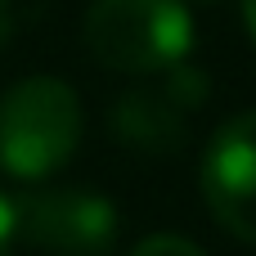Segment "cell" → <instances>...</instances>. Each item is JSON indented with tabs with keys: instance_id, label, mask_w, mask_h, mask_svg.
<instances>
[{
	"instance_id": "obj_6",
	"label": "cell",
	"mask_w": 256,
	"mask_h": 256,
	"mask_svg": "<svg viewBox=\"0 0 256 256\" xmlns=\"http://www.w3.org/2000/svg\"><path fill=\"white\" fill-rule=\"evenodd\" d=\"M126 256H207V252L194 238H184V234H148V238H140Z\"/></svg>"
},
{
	"instance_id": "obj_4",
	"label": "cell",
	"mask_w": 256,
	"mask_h": 256,
	"mask_svg": "<svg viewBox=\"0 0 256 256\" xmlns=\"http://www.w3.org/2000/svg\"><path fill=\"white\" fill-rule=\"evenodd\" d=\"M198 189L212 220L256 248V108L216 126L198 162Z\"/></svg>"
},
{
	"instance_id": "obj_5",
	"label": "cell",
	"mask_w": 256,
	"mask_h": 256,
	"mask_svg": "<svg viewBox=\"0 0 256 256\" xmlns=\"http://www.w3.org/2000/svg\"><path fill=\"white\" fill-rule=\"evenodd\" d=\"M189 117L162 81H148V86H135V90H122L108 108V130L122 148L130 153H144V158H171L189 144Z\"/></svg>"
},
{
	"instance_id": "obj_7",
	"label": "cell",
	"mask_w": 256,
	"mask_h": 256,
	"mask_svg": "<svg viewBox=\"0 0 256 256\" xmlns=\"http://www.w3.org/2000/svg\"><path fill=\"white\" fill-rule=\"evenodd\" d=\"M14 238H18V220H14V198H9V194H0V256H9Z\"/></svg>"
},
{
	"instance_id": "obj_1",
	"label": "cell",
	"mask_w": 256,
	"mask_h": 256,
	"mask_svg": "<svg viewBox=\"0 0 256 256\" xmlns=\"http://www.w3.org/2000/svg\"><path fill=\"white\" fill-rule=\"evenodd\" d=\"M81 99L58 76H22L0 94V171L45 180L68 166L81 144Z\"/></svg>"
},
{
	"instance_id": "obj_8",
	"label": "cell",
	"mask_w": 256,
	"mask_h": 256,
	"mask_svg": "<svg viewBox=\"0 0 256 256\" xmlns=\"http://www.w3.org/2000/svg\"><path fill=\"white\" fill-rule=\"evenodd\" d=\"M14 36V0H0V45Z\"/></svg>"
},
{
	"instance_id": "obj_9",
	"label": "cell",
	"mask_w": 256,
	"mask_h": 256,
	"mask_svg": "<svg viewBox=\"0 0 256 256\" xmlns=\"http://www.w3.org/2000/svg\"><path fill=\"white\" fill-rule=\"evenodd\" d=\"M243 27H248V36L256 45V0H243Z\"/></svg>"
},
{
	"instance_id": "obj_2",
	"label": "cell",
	"mask_w": 256,
	"mask_h": 256,
	"mask_svg": "<svg viewBox=\"0 0 256 256\" xmlns=\"http://www.w3.org/2000/svg\"><path fill=\"white\" fill-rule=\"evenodd\" d=\"M81 36L90 58L122 76H158L194 54V18L184 0H94Z\"/></svg>"
},
{
	"instance_id": "obj_3",
	"label": "cell",
	"mask_w": 256,
	"mask_h": 256,
	"mask_svg": "<svg viewBox=\"0 0 256 256\" xmlns=\"http://www.w3.org/2000/svg\"><path fill=\"white\" fill-rule=\"evenodd\" d=\"M18 238L50 256H108L117 248L122 216L99 189L58 184L14 198Z\"/></svg>"
}]
</instances>
